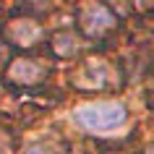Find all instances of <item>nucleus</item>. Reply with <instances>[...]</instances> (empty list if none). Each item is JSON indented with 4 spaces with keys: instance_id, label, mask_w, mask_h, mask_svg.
<instances>
[{
    "instance_id": "f257e3e1",
    "label": "nucleus",
    "mask_w": 154,
    "mask_h": 154,
    "mask_svg": "<svg viewBox=\"0 0 154 154\" xmlns=\"http://www.w3.org/2000/svg\"><path fill=\"white\" fill-rule=\"evenodd\" d=\"M65 81L79 91H118L128 81V73L120 63L110 60L102 47H94L86 55H79V60L65 73Z\"/></svg>"
},
{
    "instance_id": "f03ea898",
    "label": "nucleus",
    "mask_w": 154,
    "mask_h": 154,
    "mask_svg": "<svg viewBox=\"0 0 154 154\" xmlns=\"http://www.w3.org/2000/svg\"><path fill=\"white\" fill-rule=\"evenodd\" d=\"M55 57L50 55L45 47L39 50H26V52H13L5 60L0 81L8 91H24L34 89L39 84H47V79L55 71Z\"/></svg>"
},
{
    "instance_id": "7ed1b4c3",
    "label": "nucleus",
    "mask_w": 154,
    "mask_h": 154,
    "mask_svg": "<svg viewBox=\"0 0 154 154\" xmlns=\"http://www.w3.org/2000/svg\"><path fill=\"white\" fill-rule=\"evenodd\" d=\"M76 32L94 47H107V42L120 32V16L105 0H79L76 3Z\"/></svg>"
},
{
    "instance_id": "20e7f679",
    "label": "nucleus",
    "mask_w": 154,
    "mask_h": 154,
    "mask_svg": "<svg viewBox=\"0 0 154 154\" xmlns=\"http://www.w3.org/2000/svg\"><path fill=\"white\" fill-rule=\"evenodd\" d=\"M0 37L5 39L11 52H26V50L45 47L47 29L39 21V16H32L24 11V13H13L0 24Z\"/></svg>"
},
{
    "instance_id": "39448f33",
    "label": "nucleus",
    "mask_w": 154,
    "mask_h": 154,
    "mask_svg": "<svg viewBox=\"0 0 154 154\" xmlns=\"http://www.w3.org/2000/svg\"><path fill=\"white\" fill-rule=\"evenodd\" d=\"M73 120L86 131H112L128 120V107L118 102H94L73 110Z\"/></svg>"
},
{
    "instance_id": "423d86ee",
    "label": "nucleus",
    "mask_w": 154,
    "mask_h": 154,
    "mask_svg": "<svg viewBox=\"0 0 154 154\" xmlns=\"http://www.w3.org/2000/svg\"><path fill=\"white\" fill-rule=\"evenodd\" d=\"M81 34L76 29H55L47 34L45 39V50L55 60H73V57L81 55Z\"/></svg>"
},
{
    "instance_id": "0eeeda50",
    "label": "nucleus",
    "mask_w": 154,
    "mask_h": 154,
    "mask_svg": "<svg viewBox=\"0 0 154 154\" xmlns=\"http://www.w3.org/2000/svg\"><path fill=\"white\" fill-rule=\"evenodd\" d=\"M24 154H68V144L57 133H47V136L29 141L24 146Z\"/></svg>"
},
{
    "instance_id": "6e6552de",
    "label": "nucleus",
    "mask_w": 154,
    "mask_h": 154,
    "mask_svg": "<svg viewBox=\"0 0 154 154\" xmlns=\"http://www.w3.org/2000/svg\"><path fill=\"white\" fill-rule=\"evenodd\" d=\"M55 5V0H24V11L32 16H42Z\"/></svg>"
},
{
    "instance_id": "1a4fd4ad",
    "label": "nucleus",
    "mask_w": 154,
    "mask_h": 154,
    "mask_svg": "<svg viewBox=\"0 0 154 154\" xmlns=\"http://www.w3.org/2000/svg\"><path fill=\"white\" fill-rule=\"evenodd\" d=\"M131 8L136 11V13H149V11L154 8V0H128Z\"/></svg>"
},
{
    "instance_id": "9d476101",
    "label": "nucleus",
    "mask_w": 154,
    "mask_h": 154,
    "mask_svg": "<svg viewBox=\"0 0 154 154\" xmlns=\"http://www.w3.org/2000/svg\"><path fill=\"white\" fill-rule=\"evenodd\" d=\"M146 102H149V105L154 107V81L149 84V86H146Z\"/></svg>"
},
{
    "instance_id": "9b49d317",
    "label": "nucleus",
    "mask_w": 154,
    "mask_h": 154,
    "mask_svg": "<svg viewBox=\"0 0 154 154\" xmlns=\"http://www.w3.org/2000/svg\"><path fill=\"white\" fill-rule=\"evenodd\" d=\"M136 154H154V144H146V146H141Z\"/></svg>"
}]
</instances>
